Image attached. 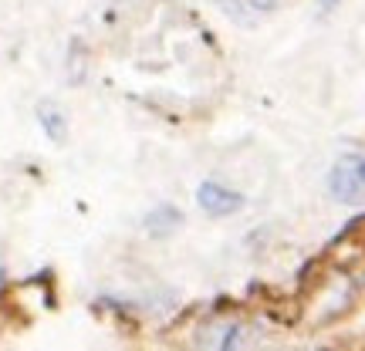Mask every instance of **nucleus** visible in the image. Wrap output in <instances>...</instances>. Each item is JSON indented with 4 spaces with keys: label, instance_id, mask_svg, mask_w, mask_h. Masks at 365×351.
<instances>
[{
    "label": "nucleus",
    "instance_id": "obj_2",
    "mask_svg": "<svg viewBox=\"0 0 365 351\" xmlns=\"http://www.w3.org/2000/svg\"><path fill=\"white\" fill-rule=\"evenodd\" d=\"M196 203H200V209L210 213V216H230V213H237V209L244 206V196L234 193V189H227V186H220V182H203V186L196 189Z\"/></svg>",
    "mask_w": 365,
    "mask_h": 351
},
{
    "label": "nucleus",
    "instance_id": "obj_1",
    "mask_svg": "<svg viewBox=\"0 0 365 351\" xmlns=\"http://www.w3.org/2000/svg\"><path fill=\"white\" fill-rule=\"evenodd\" d=\"M328 189L339 203H355L365 196V156L352 152V156H341L331 172H328Z\"/></svg>",
    "mask_w": 365,
    "mask_h": 351
},
{
    "label": "nucleus",
    "instance_id": "obj_5",
    "mask_svg": "<svg viewBox=\"0 0 365 351\" xmlns=\"http://www.w3.org/2000/svg\"><path fill=\"white\" fill-rule=\"evenodd\" d=\"M318 7H322V11H335V7H339V0H318Z\"/></svg>",
    "mask_w": 365,
    "mask_h": 351
},
{
    "label": "nucleus",
    "instance_id": "obj_3",
    "mask_svg": "<svg viewBox=\"0 0 365 351\" xmlns=\"http://www.w3.org/2000/svg\"><path fill=\"white\" fill-rule=\"evenodd\" d=\"M38 118H41V129L51 142H65L68 139V122H65V112L51 102H41L38 105Z\"/></svg>",
    "mask_w": 365,
    "mask_h": 351
},
{
    "label": "nucleus",
    "instance_id": "obj_4",
    "mask_svg": "<svg viewBox=\"0 0 365 351\" xmlns=\"http://www.w3.org/2000/svg\"><path fill=\"white\" fill-rule=\"evenodd\" d=\"M180 220L182 216L173 206H156L149 216H145V230H149L153 236H166V234H173V230L180 226Z\"/></svg>",
    "mask_w": 365,
    "mask_h": 351
}]
</instances>
